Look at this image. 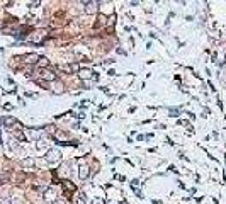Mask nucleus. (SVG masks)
Instances as JSON below:
<instances>
[{
	"mask_svg": "<svg viewBox=\"0 0 226 204\" xmlns=\"http://www.w3.org/2000/svg\"><path fill=\"white\" fill-rule=\"evenodd\" d=\"M60 157H61L60 150H49V152H48V155H46V160H48L49 163H54V162H58V160H60Z\"/></svg>",
	"mask_w": 226,
	"mask_h": 204,
	"instance_id": "nucleus-1",
	"label": "nucleus"
},
{
	"mask_svg": "<svg viewBox=\"0 0 226 204\" xmlns=\"http://www.w3.org/2000/svg\"><path fill=\"white\" fill-rule=\"evenodd\" d=\"M41 77L44 78V80H48V82H53V80H56V75H54L51 70H46V68H43L41 70Z\"/></svg>",
	"mask_w": 226,
	"mask_h": 204,
	"instance_id": "nucleus-2",
	"label": "nucleus"
},
{
	"mask_svg": "<svg viewBox=\"0 0 226 204\" xmlns=\"http://www.w3.org/2000/svg\"><path fill=\"white\" fill-rule=\"evenodd\" d=\"M61 185H63V189H65V192H66V196H70L72 192H75L77 190V187H75L72 182L70 180H65V182H61Z\"/></svg>",
	"mask_w": 226,
	"mask_h": 204,
	"instance_id": "nucleus-3",
	"label": "nucleus"
},
{
	"mask_svg": "<svg viewBox=\"0 0 226 204\" xmlns=\"http://www.w3.org/2000/svg\"><path fill=\"white\" fill-rule=\"evenodd\" d=\"M87 5V12H89V14H95V12H97V2H87L85 3Z\"/></svg>",
	"mask_w": 226,
	"mask_h": 204,
	"instance_id": "nucleus-4",
	"label": "nucleus"
},
{
	"mask_svg": "<svg viewBox=\"0 0 226 204\" xmlns=\"http://www.w3.org/2000/svg\"><path fill=\"white\" fill-rule=\"evenodd\" d=\"M61 70H63L65 73H73L78 70V66L77 65H66V66H61Z\"/></svg>",
	"mask_w": 226,
	"mask_h": 204,
	"instance_id": "nucleus-5",
	"label": "nucleus"
},
{
	"mask_svg": "<svg viewBox=\"0 0 226 204\" xmlns=\"http://www.w3.org/2000/svg\"><path fill=\"white\" fill-rule=\"evenodd\" d=\"M54 196H56V192H54L53 189H48L44 192V199H46V201H54Z\"/></svg>",
	"mask_w": 226,
	"mask_h": 204,
	"instance_id": "nucleus-6",
	"label": "nucleus"
},
{
	"mask_svg": "<svg viewBox=\"0 0 226 204\" xmlns=\"http://www.w3.org/2000/svg\"><path fill=\"white\" fill-rule=\"evenodd\" d=\"M78 175H80V179H87V177H89V167H87V165H82Z\"/></svg>",
	"mask_w": 226,
	"mask_h": 204,
	"instance_id": "nucleus-7",
	"label": "nucleus"
},
{
	"mask_svg": "<svg viewBox=\"0 0 226 204\" xmlns=\"http://www.w3.org/2000/svg\"><path fill=\"white\" fill-rule=\"evenodd\" d=\"M24 60H26V63H36L37 56L36 55H27V56H24Z\"/></svg>",
	"mask_w": 226,
	"mask_h": 204,
	"instance_id": "nucleus-8",
	"label": "nucleus"
},
{
	"mask_svg": "<svg viewBox=\"0 0 226 204\" xmlns=\"http://www.w3.org/2000/svg\"><path fill=\"white\" fill-rule=\"evenodd\" d=\"M78 77L85 80V78H89V77H90V72H89V70H80V73H78Z\"/></svg>",
	"mask_w": 226,
	"mask_h": 204,
	"instance_id": "nucleus-9",
	"label": "nucleus"
},
{
	"mask_svg": "<svg viewBox=\"0 0 226 204\" xmlns=\"http://www.w3.org/2000/svg\"><path fill=\"white\" fill-rule=\"evenodd\" d=\"M37 63H39V66H46V65H48V58L41 56V58H39V61H37Z\"/></svg>",
	"mask_w": 226,
	"mask_h": 204,
	"instance_id": "nucleus-10",
	"label": "nucleus"
},
{
	"mask_svg": "<svg viewBox=\"0 0 226 204\" xmlns=\"http://www.w3.org/2000/svg\"><path fill=\"white\" fill-rule=\"evenodd\" d=\"M54 204H63V201H58V202H54Z\"/></svg>",
	"mask_w": 226,
	"mask_h": 204,
	"instance_id": "nucleus-11",
	"label": "nucleus"
}]
</instances>
